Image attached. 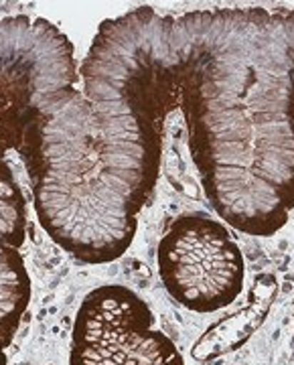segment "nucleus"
<instances>
[{"label":"nucleus","instance_id":"nucleus-1","mask_svg":"<svg viewBox=\"0 0 294 365\" xmlns=\"http://www.w3.org/2000/svg\"><path fill=\"white\" fill-rule=\"evenodd\" d=\"M171 43L205 195L238 232H280L294 209V11L173 16Z\"/></svg>","mask_w":294,"mask_h":365},{"label":"nucleus","instance_id":"nucleus-2","mask_svg":"<svg viewBox=\"0 0 294 365\" xmlns=\"http://www.w3.org/2000/svg\"><path fill=\"white\" fill-rule=\"evenodd\" d=\"M81 90L61 91L29 122L25 160L41 227L69 256L108 264L124 256L153 195L165 122L179 108L156 61H81Z\"/></svg>","mask_w":294,"mask_h":365},{"label":"nucleus","instance_id":"nucleus-3","mask_svg":"<svg viewBox=\"0 0 294 365\" xmlns=\"http://www.w3.org/2000/svg\"><path fill=\"white\" fill-rule=\"evenodd\" d=\"M166 292L193 313H218L242 294L245 260L230 230L207 213H185L158 244Z\"/></svg>","mask_w":294,"mask_h":365},{"label":"nucleus","instance_id":"nucleus-4","mask_svg":"<svg viewBox=\"0 0 294 365\" xmlns=\"http://www.w3.org/2000/svg\"><path fill=\"white\" fill-rule=\"evenodd\" d=\"M69 361L81 365H185L177 345L154 327L148 304L126 287L91 290L77 309Z\"/></svg>","mask_w":294,"mask_h":365},{"label":"nucleus","instance_id":"nucleus-5","mask_svg":"<svg viewBox=\"0 0 294 365\" xmlns=\"http://www.w3.org/2000/svg\"><path fill=\"white\" fill-rule=\"evenodd\" d=\"M26 235V199L13 167L0 160V365H9L6 349L13 343L33 287L21 248Z\"/></svg>","mask_w":294,"mask_h":365},{"label":"nucleus","instance_id":"nucleus-6","mask_svg":"<svg viewBox=\"0 0 294 365\" xmlns=\"http://www.w3.org/2000/svg\"><path fill=\"white\" fill-rule=\"evenodd\" d=\"M274 292H276V280L272 276L260 278L252 292L250 304L228 319L216 323L211 329H207L203 337L195 343L193 357L199 361H207L223 353L235 351L266 319Z\"/></svg>","mask_w":294,"mask_h":365},{"label":"nucleus","instance_id":"nucleus-7","mask_svg":"<svg viewBox=\"0 0 294 365\" xmlns=\"http://www.w3.org/2000/svg\"><path fill=\"white\" fill-rule=\"evenodd\" d=\"M69 365H81V364H76V361H69Z\"/></svg>","mask_w":294,"mask_h":365}]
</instances>
